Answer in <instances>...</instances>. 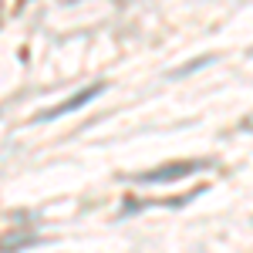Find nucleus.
<instances>
[{"label":"nucleus","mask_w":253,"mask_h":253,"mask_svg":"<svg viewBox=\"0 0 253 253\" xmlns=\"http://www.w3.org/2000/svg\"><path fill=\"white\" fill-rule=\"evenodd\" d=\"M98 91H101V88L95 84V88H88L84 95H71L68 101H64V105H54V108H47V112H44L41 118H58V115H68V112H75V108H81V105H88V101H91V98H95Z\"/></svg>","instance_id":"nucleus-1"}]
</instances>
